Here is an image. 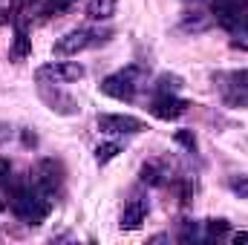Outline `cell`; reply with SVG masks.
I'll return each instance as SVG.
<instances>
[{
    "mask_svg": "<svg viewBox=\"0 0 248 245\" xmlns=\"http://www.w3.org/2000/svg\"><path fill=\"white\" fill-rule=\"evenodd\" d=\"M9 208H12V214H15L20 222H26V225H41V222L49 216V211H52V196L44 193L38 184H32V179H29V182L12 187Z\"/></svg>",
    "mask_w": 248,
    "mask_h": 245,
    "instance_id": "6da1fadb",
    "label": "cell"
},
{
    "mask_svg": "<svg viewBox=\"0 0 248 245\" xmlns=\"http://www.w3.org/2000/svg\"><path fill=\"white\" fill-rule=\"evenodd\" d=\"M104 41H107V32H101V29H72L55 44V55L72 58V55H78V52H84L90 46H98Z\"/></svg>",
    "mask_w": 248,
    "mask_h": 245,
    "instance_id": "7a4b0ae2",
    "label": "cell"
},
{
    "mask_svg": "<svg viewBox=\"0 0 248 245\" xmlns=\"http://www.w3.org/2000/svg\"><path fill=\"white\" fill-rule=\"evenodd\" d=\"M98 87H101L104 95H110L116 101H133L136 98V90H139V69L130 66V69H122V72H113Z\"/></svg>",
    "mask_w": 248,
    "mask_h": 245,
    "instance_id": "3957f363",
    "label": "cell"
},
{
    "mask_svg": "<svg viewBox=\"0 0 248 245\" xmlns=\"http://www.w3.org/2000/svg\"><path fill=\"white\" fill-rule=\"evenodd\" d=\"M35 78H38V84H52V87H58V84H72V81L84 78V66L75 63V61H52V63L38 66Z\"/></svg>",
    "mask_w": 248,
    "mask_h": 245,
    "instance_id": "277c9868",
    "label": "cell"
},
{
    "mask_svg": "<svg viewBox=\"0 0 248 245\" xmlns=\"http://www.w3.org/2000/svg\"><path fill=\"white\" fill-rule=\"evenodd\" d=\"M211 12L222 29L234 32L248 17V0H211Z\"/></svg>",
    "mask_w": 248,
    "mask_h": 245,
    "instance_id": "5b68a950",
    "label": "cell"
},
{
    "mask_svg": "<svg viewBox=\"0 0 248 245\" xmlns=\"http://www.w3.org/2000/svg\"><path fill=\"white\" fill-rule=\"evenodd\" d=\"M98 130L107 133V136H136L144 130V122L136 119V116H122V113H101L98 119Z\"/></svg>",
    "mask_w": 248,
    "mask_h": 245,
    "instance_id": "8992f818",
    "label": "cell"
},
{
    "mask_svg": "<svg viewBox=\"0 0 248 245\" xmlns=\"http://www.w3.org/2000/svg\"><path fill=\"white\" fill-rule=\"evenodd\" d=\"M61 182H63V170L55 159H44V162L35 168V173H32V184H38V187H41L44 193H49V196H55V190L61 187Z\"/></svg>",
    "mask_w": 248,
    "mask_h": 245,
    "instance_id": "52a82bcc",
    "label": "cell"
},
{
    "mask_svg": "<svg viewBox=\"0 0 248 245\" xmlns=\"http://www.w3.org/2000/svg\"><path fill=\"white\" fill-rule=\"evenodd\" d=\"M147 110H150L156 119H162V122H176L179 116L187 113V101H182L179 95H156Z\"/></svg>",
    "mask_w": 248,
    "mask_h": 245,
    "instance_id": "ba28073f",
    "label": "cell"
},
{
    "mask_svg": "<svg viewBox=\"0 0 248 245\" xmlns=\"http://www.w3.org/2000/svg\"><path fill=\"white\" fill-rule=\"evenodd\" d=\"M147 211H150V202H147L144 196H133L122 211V231H136V228H141Z\"/></svg>",
    "mask_w": 248,
    "mask_h": 245,
    "instance_id": "9c48e42d",
    "label": "cell"
},
{
    "mask_svg": "<svg viewBox=\"0 0 248 245\" xmlns=\"http://www.w3.org/2000/svg\"><path fill=\"white\" fill-rule=\"evenodd\" d=\"M29 52H32V38L26 35V29H15V41H12L9 58L12 61H23V58H29Z\"/></svg>",
    "mask_w": 248,
    "mask_h": 245,
    "instance_id": "30bf717a",
    "label": "cell"
},
{
    "mask_svg": "<svg viewBox=\"0 0 248 245\" xmlns=\"http://www.w3.org/2000/svg\"><path fill=\"white\" fill-rule=\"evenodd\" d=\"M113 15H116V0H90L87 3L90 20H110Z\"/></svg>",
    "mask_w": 248,
    "mask_h": 245,
    "instance_id": "8fae6325",
    "label": "cell"
},
{
    "mask_svg": "<svg viewBox=\"0 0 248 245\" xmlns=\"http://www.w3.org/2000/svg\"><path fill=\"white\" fill-rule=\"evenodd\" d=\"M153 90H156V95H179V90H182V78H179V75L165 72V75H159V78H156Z\"/></svg>",
    "mask_w": 248,
    "mask_h": 245,
    "instance_id": "7c38bea8",
    "label": "cell"
},
{
    "mask_svg": "<svg viewBox=\"0 0 248 245\" xmlns=\"http://www.w3.org/2000/svg\"><path fill=\"white\" fill-rule=\"evenodd\" d=\"M119 153H122V141H104V144L95 147V162H98V165H107V162H113Z\"/></svg>",
    "mask_w": 248,
    "mask_h": 245,
    "instance_id": "4fadbf2b",
    "label": "cell"
},
{
    "mask_svg": "<svg viewBox=\"0 0 248 245\" xmlns=\"http://www.w3.org/2000/svg\"><path fill=\"white\" fill-rule=\"evenodd\" d=\"M211 26V20L208 17H202V15H185V20H182V32H205Z\"/></svg>",
    "mask_w": 248,
    "mask_h": 245,
    "instance_id": "5bb4252c",
    "label": "cell"
},
{
    "mask_svg": "<svg viewBox=\"0 0 248 245\" xmlns=\"http://www.w3.org/2000/svg\"><path fill=\"white\" fill-rule=\"evenodd\" d=\"M202 225H205V231H202L205 240H214V237L219 240V237L228 231V222H225V219H208V222H202Z\"/></svg>",
    "mask_w": 248,
    "mask_h": 245,
    "instance_id": "9a60e30c",
    "label": "cell"
},
{
    "mask_svg": "<svg viewBox=\"0 0 248 245\" xmlns=\"http://www.w3.org/2000/svg\"><path fill=\"white\" fill-rule=\"evenodd\" d=\"M141 182L144 184H162L165 182V170L159 165H144L141 168Z\"/></svg>",
    "mask_w": 248,
    "mask_h": 245,
    "instance_id": "2e32d148",
    "label": "cell"
},
{
    "mask_svg": "<svg viewBox=\"0 0 248 245\" xmlns=\"http://www.w3.org/2000/svg\"><path fill=\"white\" fill-rule=\"evenodd\" d=\"M228 81L234 84L237 92H248V69H237V72H231Z\"/></svg>",
    "mask_w": 248,
    "mask_h": 245,
    "instance_id": "e0dca14e",
    "label": "cell"
},
{
    "mask_svg": "<svg viewBox=\"0 0 248 245\" xmlns=\"http://www.w3.org/2000/svg\"><path fill=\"white\" fill-rule=\"evenodd\" d=\"M176 141L185 147L187 153L196 150V136H193V130H176Z\"/></svg>",
    "mask_w": 248,
    "mask_h": 245,
    "instance_id": "ac0fdd59",
    "label": "cell"
},
{
    "mask_svg": "<svg viewBox=\"0 0 248 245\" xmlns=\"http://www.w3.org/2000/svg\"><path fill=\"white\" fill-rule=\"evenodd\" d=\"M234 46H243V49H248V17L234 29Z\"/></svg>",
    "mask_w": 248,
    "mask_h": 245,
    "instance_id": "d6986e66",
    "label": "cell"
},
{
    "mask_svg": "<svg viewBox=\"0 0 248 245\" xmlns=\"http://www.w3.org/2000/svg\"><path fill=\"white\" fill-rule=\"evenodd\" d=\"M231 190L248 199V176H231Z\"/></svg>",
    "mask_w": 248,
    "mask_h": 245,
    "instance_id": "ffe728a7",
    "label": "cell"
},
{
    "mask_svg": "<svg viewBox=\"0 0 248 245\" xmlns=\"http://www.w3.org/2000/svg\"><path fill=\"white\" fill-rule=\"evenodd\" d=\"M9 179H12V162L9 159H0V187L9 184Z\"/></svg>",
    "mask_w": 248,
    "mask_h": 245,
    "instance_id": "44dd1931",
    "label": "cell"
},
{
    "mask_svg": "<svg viewBox=\"0 0 248 245\" xmlns=\"http://www.w3.org/2000/svg\"><path fill=\"white\" fill-rule=\"evenodd\" d=\"M12 133H15V130H12L9 124H6V122H0V147H3V144H6V141L12 138Z\"/></svg>",
    "mask_w": 248,
    "mask_h": 245,
    "instance_id": "7402d4cb",
    "label": "cell"
},
{
    "mask_svg": "<svg viewBox=\"0 0 248 245\" xmlns=\"http://www.w3.org/2000/svg\"><path fill=\"white\" fill-rule=\"evenodd\" d=\"M234 243H248V234H246V231H240V234H234Z\"/></svg>",
    "mask_w": 248,
    "mask_h": 245,
    "instance_id": "603a6c76",
    "label": "cell"
}]
</instances>
